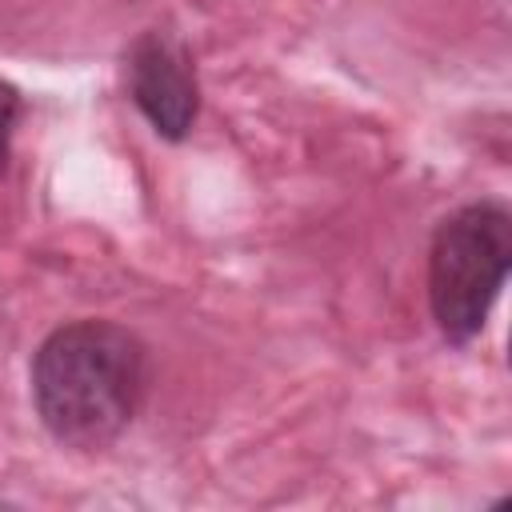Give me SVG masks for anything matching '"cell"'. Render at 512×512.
<instances>
[{
  "label": "cell",
  "mask_w": 512,
  "mask_h": 512,
  "mask_svg": "<svg viewBox=\"0 0 512 512\" xmlns=\"http://www.w3.org/2000/svg\"><path fill=\"white\" fill-rule=\"evenodd\" d=\"M148 348L112 320H72L44 336L32 356V404L52 440L96 452L140 412Z\"/></svg>",
  "instance_id": "6da1fadb"
},
{
  "label": "cell",
  "mask_w": 512,
  "mask_h": 512,
  "mask_svg": "<svg viewBox=\"0 0 512 512\" xmlns=\"http://www.w3.org/2000/svg\"><path fill=\"white\" fill-rule=\"evenodd\" d=\"M512 264V216L480 200L452 212L428 248V304L448 344L480 336Z\"/></svg>",
  "instance_id": "7a4b0ae2"
},
{
  "label": "cell",
  "mask_w": 512,
  "mask_h": 512,
  "mask_svg": "<svg viewBox=\"0 0 512 512\" xmlns=\"http://www.w3.org/2000/svg\"><path fill=\"white\" fill-rule=\"evenodd\" d=\"M124 72H128V96L156 128V136L184 140L200 112V84L188 48L176 36L152 28L136 36V44L128 48Z\"/></svg>",
  "instance_id": "3957f363"
},
{
  "label": "cell",
  "mask_w": 512,
  "mask_h": 512,
  "mask_svg": "<svg viewBox=\"0 0 512 512\" xmlns=\"http://www.w3.org/2000/svg\"><path fill=\"white\" fill-rule=\"evenodd\" d=\"M20 92L8 84V80H0V168H4V160H8V140H12V128H16V120H20Z\"/></svg>",
  "instance_id": "277c9868"
}]
</instances>
